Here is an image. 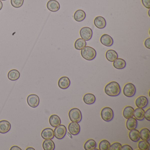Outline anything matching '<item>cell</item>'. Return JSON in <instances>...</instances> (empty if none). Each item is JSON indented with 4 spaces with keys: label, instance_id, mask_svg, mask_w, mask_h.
<instances>
[{
    "label": "cell",
    "instance_id": "30",
    "mask_svg": "<svg viewBox=\"0 0 150 150\" xmlns=\"http://www.w3.org/2000/svg\"><path fill=\"white\" fill-rule=\"evenodd\" d=\"M86 42L82 38H79L74 43V47L78 50H81L86 46Z\"/></svg>",
    "mask_w": 150,
    "mask_h": 150
},
{
    "label": "cell",
    "instance_id": "35",
    "mask_svg": "<svg viewBox=\"0 0 150 150\" xmlns=\"http://www.w3.org/2000/svg\"><path fill=\"white\" fill-rule=\"evenodd\" d=\"M143 6L147 9L150 8V0H141Z\"/></svg>",
    "mask_w": 150,
    "mask_h": 150
},
{
    "label": "cell",
    "instance_id": "14",
    "mask_svg": "<svg viewBox=\"0 0 150 150\" xmlns=\"http://www.w3.org/2000/svg\"><path fill=\"white\" fill-rule=\"evenodd\" d=\"M41 136L43 139H52L54 138V131L51 128H45L43 130Z\"/></svg>",
    "mask_w": 150,
    "mask_h": 150
},
{
    "label": "cell",
    "instance_id": "33",
    "mask_svg": "<svg viewBox=\"0 0 150 150\" xmlns=\"http://www.w3.org/2000/svg\"><path fill=\"white\" fill-rule=\"evenodd\" d=\"M24 0H11V4L13 7L19 8L23 5Z\"/></svg>",
    "mask_w": 150,
    "mask_h": 150
},
{
    "label": "cell",
    "instance_id": "43",
    "mask_svg": "<svg viewBox=\"0 0 150 150\" xmlns=\"http://www.w3.org/2000/svg\"><path fill=\"white\" fill-rule=\"evenodd\" d=\"M1 1H6V0H1Z\"/></svg>",
    "mask_w": 150,
    "mask_h": 150
},
{
    "label": "cell",
    "instance_id": "34",
    "mask_svg": "<svg viewBox=\"0 0 150 150\" xmlns=\"http://www.w3.org/2000/svg\"><path fill=\"white\" fill-rule=\"evenodd\" d=\"M122 145L118 142H115L110 145V150H121Z\"/></svg>",
    "mask_w": 150,
    "mask_h": 150
},
{
    "label": "cell",
    "instance_id": "25",
    "mask_svg": "<svg viewBox=\"0 0 150 150\" xmlns=\"http://www.w3.org/2000/svg\"><path fill=\"white\" fill-rule=\"evenodd\" d=\"M83 101L86 104L91 105L95 102L96 98L94 94L92 93H87L83 97Z\"/></svg>",
    "mask_w": 150,
    "mask_h": 150
},
{
    "label": "cell",
    "instance_id": "21",
    "mask_svg": "<svg viewBox=\"0 0 150 150\" xmlns=\"http://www.w3.org/2000/svg\"><path fill=\"white\" fill-rule=\"evenodd\" d=\"M113 65L116 69L122 70L125 68L126 63L124 59L121 58H117L113 62Z\"/></svg>",
    "mask_w": 150,
    "mask_h": 150
},
{
    "label": "cell",
    "instance_id": "12",
    "mask_svg": "<svg viewBox=\"0 0 150 150\" xmlns=\"http://www.w3.org/2000/svg\"><path fill=\"white\" fill-rule=\"evenodd\" d=\"M48 10L51 12H57L60 9L59 3L56 0H50L47 4Z\"/></svg>",
    "mask_w": 150,
    "mask_h": 150
},
{
    "label": "cell",
    "instance_id": "42",
    "mask_svg": "<svg viewBox=\"0 0 150 150\" xmlns=\"http://www.w3.org/2000/svg\"><path fill=\"white\" fill-rule=\"evenodd\" d=\"M27 150H35V149H34V148H33V147H28V148H27V149H26Z\"/></svg>",
    "mask_w": 150,
    "mask_h": 150
},
{
    "label": "cell",
    "instance_id": "38",
    "mask_svg": "<svg viewBox=\"0 0 150 150\" xmlns=\"http://www.w3.org/2000/svg\"><path fill=\"white\" fill-rule=\"evenodd\" d=\"M145 46L146 48L148 49H150V38H147L146 40L145 41L144 43Z\"/></svg>",
    "mask_w": 150,
    "mask_h": 150
},
{
    "label": "cell",
    "instance_id": "1",
    "mask_svg": "<svg viewBox=\"0 0 150 150\" xmlns=\"http://www.w3.org/2000/svg\"><path fill=\"white\" fill-rule=\"evenodd\" d=\"M105 93L110 96H117L121 93L120 85L116 81H111L107 84L104 88Z\"/></svg>",
    "mask_w": 150,
    "mask_h": 150
},
{
    "label": "cell",
    "instance_id": "17",
    "mask_svg": "<svg viewBox=\"0 0 150 150\" xmlns=\"http://www.w3.org/2000/svg\"><path fill=\"white\" fill-rule=\"evenodd\" d=\"M137 121L134 117H132L127 119L126 122V126L129 130L136 129L137 127Z\"/></svg>",
    "mask_w": 150,
    "mask_h": 150
},
{
    "label": "cell",
    "instance_id": "24",
    "mask_svg": "<svg viewBox=\"0 0 150 150\" xmlns=\"http://www.w3.org/2000/svg\"><path fill=\"white\" fill-rule=\"evenodd\" d=\"M129 137L130 140L134 142H138L140 139L139 132L136 129L130 130L129 133Z\"/></svg>",
    "mask_w": 150,
    "mask_h": 150
},
{
    "label": "cell",
    "instance_id": "18",
    "mask_svg": "<svg viewBox=\"0 0 150 150\" xmlns=\"http://www.w3.org/2000/svg\"><path fill=\"white\" fill-rule=\"evenodd\" d=\"M86 17V13L83 10L79 9L74 13V18L75 21L78 22H81L84 21Z\"/></svg>",
    "mask_w": 150,
    "mask_h": 150
},
{
    "label": "cell",
    "instance_id": "6",
    "mask_svg": "<svg viewBox=\"0 0 150 150\" xmlns=\"http://www.w3.org/2000/svg\"><path fill=\"white\" fill-rule=\"evenodd\" d=\"M67 132L66 127L63 125H59L55 127L54 130V137L58 139H61L65 137Z\"/></svg>",
    "mask_w": 150,
    "mask_h": 150
},
{
    "label": "cell",
    "instance_id": "41",
    "mask_svg": "<svg viewBox=\"0 0 150 150\" xmlns=\"http://www.w3.org/2000/svg\"><path fill=\"white\" fill-rule=\"evenodd\" d=\"M2 7H3V4H2V2H1V1L0 0V10L2 9Z\"/></svg>",
    "mask_w": 150,
    "mask_h": 150
},
{
    "label": "cell",
    "instance_id": "15",
    "mask_svg": "<svg viewBox=\"0 0 150 150\" xmlns=\"http://www.w3.org/2000/svg\"><path fill=\"white\" fill-rule=\"evenodd\" d=\"M11 125L9 122L6 120L0 121V133L5 134L10 130Z\"/></svg>",
    "mask_w": 150,
    "mask_h": 150
},
{
    "label": "cell",
    "instance_id": "22",
    "mask_svg": "<svg viewBox=\"0 0 150 150\" xmlns=\"http://www.w3.org/2000/svg\"><path fill=\"white\" fill-rule=\"evenodd\" d=\"M145 111L143 108H137L134 110V115L135 118L139 121H143L144 119Z\"/></svg>",
    "mask_w": 150,
    "mask_h": 150
},
{
    "label": "cell",
    "instance_id": "3",
    "mask_svg": "<svg viewBox=\"0 0 150 150\" xmlns=\"http://www.w3.org/2000/svg\"><path fill=\"white\" fill-rule=\"evenodd\" d=\"M69 118L72 122L79 123L82 120V116L81 111L77 108H74L69 111Z\"/></svg>",
    "mask_w": 150,
    "mask_h": 150
},
{
    "label": "cell",
    "instance_id": "13",
    "mask_svg": "<svg viewBox=\"0 0 150 150\" xmlns=\"http://www.w3.org/2000/svg\"><path fill=\"white\" fill-rule=\"evenodd\" d=\"M58 84L59 87L61 89H67L71 85V81L68 77L64 76V77H61L59 80Z\"/></svg>",
    "mask_w": 150,
    "mask_h": 150
},
{
    "label": "cell",
    "instance_id": "10",
    "mask_svg": "<svg viewBox=\"0 0 150 150\" xmlns=\"http://www.w3.org/2000/svg\"><path fill=\"white\" fill-rule=\"evenodd\" d=\"M148 99L146 96H140L137 97L135 100V104L138 108H144L148 105Z\"/></svg>",
    "mask_w": 150,
    "mask_h": 150
},
{
    "label": "cell",
    "instance_id": "39",
    "mask_svg": "<svg viewBox=\"0 0 150 150\" xmlns=\"http://www.w3.org/2000/svg\"><path fill=\"white\" fill-rule=\"evenodd\" d=\"M11 150H21V149L19 146H13L10 148Z\"/></svg>",
    "mask_w": 150,
    "mask_h": 150
},
{
    "label": "cell",
    "instance_id": "23",
    "mask_svg": "<svg viewBox=\"0 0 150 150\" xmlns=\"http://www.w3.org/2000/svg\"><path fill=\"white\" fill-rule=\"evenodd\" d=\"M134 109L131 106H127L123 110V115L125 119H128L133 117L134 115Z\"/></svg>",
    "mask_w": 150,
    "mask_h": 150
},
{
    "label": "cell",
    "instance_id": "8",
    "mask_svg": "<svg viewBox=\"0 0 150 150\" xmlns=\"http://www.w3.org/2000/svg\"><path fill=\"white\" fill-rule=\"evenodd\" d=\"M27 102L30 107L35 108L39 105L40 99L37 95L30 94L28 96Z\"/></svg>",
    "mask_w": 150,
    "mask_h": 150
},
{
    "label": "cell",
    "instance_id": "37",
    "mask_svg": "<svg viewBox=\"0 0 150 150\" xmlns=\"http://www.w3.org/2000/svg\"><path fill=\"white\" fill-rule=\"evenodd\" d=\"M121 150H133V148L130 146L125 144L122 146Z\"/></svg>",
    "mask_w": 150,
    "mask_h": 150
},
{
    "label": "cell",
    "instance_id": "2",
    "mask_svg": "<svg viewBox=\"0 0 150 150\" xmlns=\"http://www.w3.org/2000/svg\"><path fill=\"white\" fill-rule=\"evenodd\" d=\"M82 57L88 61L93 60L96 56V52L94 48L90 46H86L81 52Z\"/></svg>",
    "mask_w": 150,
    "mask_h": 150
},
{
    "label": "cell",
    "instance_id": "31",
    "mask_svg": "<svg viewBox=\"0 0 150 150\" xmlns=\"http://www.w3.org/2000/svg\"><path fill=\"white\" fill-rule=\"evenodd\" d=\"M110 146V143L106 139H103L99 143V149L100 150H109Z\"/></svg>",
    "mask_w": 150,
    "mask_h": 150
},
{
    "label": "cell",
    "instance_id": "11",
    "mask_svg": "<svg viewBox=\"0 0 150 150\" xmlns=\"http://www.w3.org/2000/svg\"><path fill=\"white\" fill-rule=\"evenodd\" d=\"M101 43L107 47H110L114 43L113 38L109 35L104 34L101 37L100 39Z\"/></svg>",
    "mask_w": 150,
    "mask_h": 150
},
{
    "label": "cell",
    "instance_id": "27",
    "mask_svg": "<svg viewBox=\"0 0 150 150\" xmlns=\"http://www.w3.org/2000/svg\"><path fill=\"white\" fill-rule=\"evenodd\" d=\"M140 138L143 140L149 141L150 140V131L147 128H143L139 132Z\"/></svg>",
    "mask_w": 150,
    "mask_h": 150
},
{
    "label": "cell",
    "instance_id": "32",
    "mask_svg": "<svg viewBox=\"0 0 150 150\" xmlns=\"http://www.w3.org/2000/svg\"><path fill=\"white\" fill-rule=\"evenodd\" d=\"M138 146L140 150H149L150 144L148 141L142 140L139 142Z\"/></svg>",
    "mask_w": 150,
    "mask_h": 150
},
{
    "label": "cell",
    "instance_id": "5",
    "mask_svg": "<svg viewBox=\"0 0 150 150\" xmlns=\"http://www.w3.org/2000/svg\"><path fill=\"white\" fill-rule=\"evenodd\" d=\"M136 88L132 83H128L125 84L123 89L124 95L127 97H132L136 93Z\"/></svg>",
    "mask_w": 150,
    "mask_h": 150
},
{
    "label": "cell",
    "instance_id": "29",
    "mask_svg": "<svg viewBox=\"0 0 150 150\" xmlns=\"http://www.w3.org/2000/svg\"><path fill=\"white\" fill-rule=\"evenodd\" d=\"M97 146V144L95 140L93 139H89L87 140L84 144V147L86 150H94Z\"/></svg>",
    "mask_w": 150,
    "mask_h": 150
},
{
    "label": "cell",
    "instance_id": "4",
    "mask_svg": "<svg viewBox=\"0 0 150 150\" xmlns=\"http://www.w3.org/2000/svg\"><path fill=\"white\" fill-rule=\"evenodd\" d=\"M101 117L103 121L109 122L113 120L114 113L113 110L109 107H105L101 111Z\"/></svg>",
    "mask_w": 150,
    "mask_h": 150
},
{
    "label": "cell",
    "instance_id": "36",
    "mask_svg": "<svg viewBox=\"0 0 150 150\" xmlns=\"http://www.w3.org/2000/svg\"><path fill=\"white\" fill-rule=\"evenodd\" d=\"M150 108H149L144 112V118L148 121H150Z\"/></svg>",
    "mask_w": 150,
    "mask_h": 150
},
{
    "label": "cell",
    "instance_id": "26",
    "mask_svg": "<svg viewBox=\"0 0 150 150\" xmlns=\"http://www.w3.org/2000/svg\"><path fill=\"white\" fill-rule=\"evenodd\" d=\"M21 74L20 72L16 69H13L8 72V78L12 81H15L20 78Z\"/></svg>",
    "mask_w": 150,
    "mask_h": 150
},
{
    "label": "cell",
    "instance_id": "9",
    "mask_svg": "<svg viewBox=\"0 0 150 150\" xmlns=\"http://www.w3.org/2000/svg\"><path fill=\"white\" fill-rule=\"evenodd\" d=\"M81 128L79 123L72 122L68 125V130L72 135L76 136L80 132Z\"/></svg>",
    "mask_w": 150,
    "mask_h": 150
},
{
    "label": "cell",
    "instance_id": "19",
    "mask_svg": "<svg viewBox=\"0 0 150 150\" xmlns=\"http://www.w3.org/2000/svg\"><path fill=\"white\" fill-rule=\"evenodd\" d=\"M117 52L114 50H110L107 51L106 53V58L108 61L113 62L117 59L118 58Z\"/></svg>",
    "mask_w": 150,
    "mask_h": 150
},
{
    "label": "cell",
    "instance_id": "28",
    "mask_svg": "<svg viewBox=\"0 0 150 150\" xmlns=\"http://www.w3.org/2000/svg\"><path fill=\"white\" fill-rule=\"evenodd\" d=\"M42 146L45 150H54L55 148V143L52 139H45L43 143Z\"/></svg>",
    "mask_w": 150,
    "mask_h": 150
},
{
    "label": "cell",
    "instance_id": "16",
    "mask_svg": "<svg viewBox=\"0 0 150 150\" xmlns=\"http://www.w3.org/2000/svg\"><path fill=\"white\" fill-rule=\"evenodd\" d=\"M95 26L100 29L104 28L106 26V21L102 16H99L96 17L94 21Z\"/></svg>",
    "mask_w": 150,
    "mask_h": 150
},
{
    "label": "cell",
    "instance_id": "40",
    "mask_svg": "<svg viewBox=\"0 0 150 150\" xmlns=\"http://www.w3.org/2000/svg\"><path fill=\"white\" fill-rule=\"evenodd\" d=\"M67 135H68V137H69L71 138V139H72V134L70 133V132H67Z\"/></svg>",
    "mask_w": 150,
    "mask_h": 150
},
{
    "label": "cell",
    "instance_id": "20",
    "mask_svg": "<svg viewBox=\"0 0 150 150\" xmlns=\"http://www.w3.org/2000/svg\"><path fill=\"white\" fill-rule=\"evenodd\" d=\"M50 124L52 127H57L61 124V121L60 117L56 115H52L49 119Z\"/></svg>",
    "mask_w": 150,
    "mask_h": 150
},
{
    "label": "cell",
    "instance_id": "7",
    "mask_svg": "<svg viewBox=\"0 0 150 150\" xmlns=\"http://www.w3.org/2000/svg\"><path fill=\"white\" fill-rule=\"evenodd\" d=\"M93 35V30L88 27H84L80 31V35L81 38L85 41H89L92 38Z\"/></svg>",
    "mask_w": 150,
    "mask_h": 150
}]
</instances>
